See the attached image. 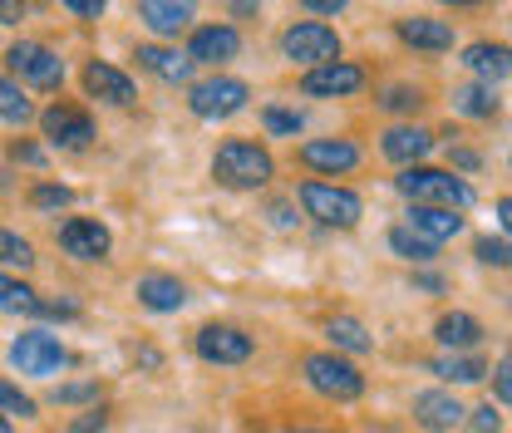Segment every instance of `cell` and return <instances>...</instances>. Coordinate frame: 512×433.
Returning a JSON list of instances; mask_svg holds the SVG:
<instances>
[{
    "label": "cell",
    "instance_id": "cell-15",
    "mask_svg": "<svg viewBox=\"0 0 512 433\" xmlns=\"http://www.w3.org/2000/svg\"><path fill=\"white\" fill-rule=\"evenodd\" d=\"M380 153L389 163H399V168H419V163L434 153V133L419 124H394V128H384Z\"/></svg>",
    "mask_w": 512,
    "mask_h": 433
},
{
    "label": "cell",
    "instance_id": "cell-42",
    "mask_svg": "<svg viewBox=\"0 0 512 433\" xmlns=\"http://www.w3.org/2000/svg\"><path fill=\"white\" fill-rule=\"evenodd\" d=\"M64 10H69V15H84V20H94V15H104V0H64Z\"/></svg>",
    "mask_w": 512,
    "mask_h": 433
},
{
    "label": "cell",
    "instance_id": "cell-1",
    "mask_svg": "<svg viewBox=\"0 0 512 433\" xmlns=\"http://www.w3.org/2000/svg\"><path fill=\"white\" fill-rule=\"evenodd\" d=\"M394 187L409 197V207H444V212H468L473 207V183L458 178L453 168H399Z\"/></svg>",
    "mask_w": 512,
    "mask_h": 433
},
{
    "label": "cell",
    "instance_id": "cell-2",
    "mask_svg": "<svg viewBox=\"0 0 512 433\" xmlns=\"http://www.w3.org/2000/svg\"><path fill=\"white\" fill-rule=\"evenodd\" d=\"M212 178L222 187H237V192H252V187H266L276 178V163L271 153L252 143V138H227L217 153H212Z\"/></svg>",
    "mask_w": 512,
    "mask_h": 433
},
{
    "label": "cell",
    "instance_id": "cell-40",
    "mask_svg": "<svg viewBox=\"0 0 512 433\" xmlns=\"http://www.w3.org/2000/svg\"><path fill=\"white\" fill-rule=\"evenodd\" d=\"M104 424H109V414H104V409H89L84 419L69 424V433H104Z\"/></svg>",
    "mask_w": 512,
    "mask_h": 433
},
{
    "label": "cell",
    "instance_id": "cell-37",
    "mask_svg": "<svg viewBox=\"0 0 512 433\" xmlns=\"http://www.w3.org/2000/svg\"><path fill=\"white\" fill-rule=\"evenodd\" d=\"M488 374H493V394H498L503 404H512V355H503L498 370H488Z\"/></svg>",
    "mask_w": 512,
    "mask_h": 433
},
{
    "label": "cell",
    "instance_id": "cell-29",
    "mask_svg": "<svg viewBox=\"0 0 512 433\" xmlns=\"http://www.w3.org/2000/svg\"><path fill=\"white\" fill-rule=\"evenodd\" d=\"M389 247L399 251V256H404V261H414V266H429V261H434V242H424V237H414V232H409V227H389Z\"/></svg>",
    "mask_w": 512,
    "mask_h": 433
},
{
    "label": "cell",
    "instance_id": "cell-49",
    "mask_svg": "<svg viewBox=\"0 0 512 433\" xmlns=\"http://www.w3.org/2000/svg\"><path fill=\"white\" fill-rule=\"evenodd\" d=\"M0 433H15V429H10V419H5V414H0Z\"/></svg>",
    "mask_w": 512,
    "mask_h": 433
},
{
    "label": "cell",
    "instance_id": "cell-45",
    "mask_svg": "<svg viewBox=\"0 0 512 433\" xmlns=\"http://www.w3.org/2000/svg\"><path fill=\"white\" fill-rule=\"evenodd\" d=\"M15 286H20V281H10V276L0 271V310H10V301H15Z\"/></svg>",
    "mask_w": 512,
    "mask_h": 433
},
{
    "label": "cell",
    "instance_id": "cell-11",
    "mask_svg": "<svg viewBox=\"0 0 512 433\" xmlns=\"http://www.w3.org/2000/svg\"><path fill=\"white\" fill-rule=\"evenodd\" d=\"M360 89H365V69L350 60L320 64V69L301 74V94H311V99H345V94H360Z\"/></svg>",
    "mask_w": 512,
    "mask_h": 433
},
{
    "label": "cell",
    "instance_id": "cell-9",
    "mask_svg": "<svg viewBox=\"0 0 512 433\" xmlns=\"http://www.w3.org/2000/svg\"><path fill=\"white\" fill-rule=\"evenodd\" d=\"M192 350H197L207 365H242V360H252V335H247L242 325L212 320V325H202V330L192 335Z\"/></svg>",
    "mask_w": 512,
    "mask_h": 433
},
{
    "label": "cell",
    "instance_id": "cell-10",
    "mask_svg": "<svg viewBox=\"0 0 512 433\" xmlns=\"http://www.w3.org/2000/svg\"><path fill=\"white\" fill-rule=\"evenodd\" d=\"M40 128H45V138L55 148H69V153H84L94 143V119L84 109H74V104H50L40 114Z\"/></svg>",
    "mask_w": 512,
    "mask_h": 433
},
{
    "label": "cell",
    "instance_id": "cell-27",
    "mask_svg": "<svg viewBox=\"0 0 512 433\" xmlns=\"http://www.w3.org/2000/svg\"><path fill=\"white\" fill-rule=\"evenodd\" d=\"M429 374H439L444 384H483L488 379V365L478 360V355H439Z\"/></svg>",
    "mask_w": 512,
    "mask_h": 433
},
{
    "label": "cell",
    "instance_id": "cell-33",
    "mask_svg": "<svg viewBox=\"0 0 512 433\" xmlns=\"http://www.w3.org/2000/svg\"><path fill=\"white\" fill-rule=\"evenodd\" d=\"M30 202H35L40 212H55V207H69V202H74V192H69L64 183H40L35 192H30Z\"/></svg>",
    "mask_w": 512,
    "mask_h": 433
},
{
    "label": "cell",
    "instance_id": "cell-8",
    "mask_svg": "<svg viewBox=\"0 0 512 433\" xmlns=\"http://www.w3.org/2000/svg\"><path fill=\"white\" fill-rule=\"evenodd\" d=\"M10 365L20 374H30V379H50V374H60L69 365V350L60 345V335H50V330H25L10 345Z\"/></svg>",
    "mask_w": 512,
    "mask_h": 433
},
{
    "label": "cell",
    "instance_id": "cell-26",
    "mask_svg": "<svg viewBox=\"0 0 512 433\" xmlns=\"http://www.w3.org/2000/svg\"><path fill=\"white\" fill-rule=\"evenodd\" d=\"M453 109H458L463 119H493V114L503 109V99H498V89H488V84H463V89H453Z\"/></svg>",
    "mask_w": 512,
    "mask_h": 433
},
{
    "label": "cell",
    "instance_id": "cell-31",
    "mask_svg": "<svg viewBox=\"0 0 512 433\" xmlns=\"http://www.w3.org/2000/svg\"><path fill=\"white\" fill-rule=\"evenodd\" d=\"M0 414H5V419H10V414H20V419H35V399H30L20 384L0 379Z\"/></svg>",
    "mask_w": 512,
    "mask_h": 433
},
{
    "label": "cell",
    "instance_id": "cell-22",
    "mask_svg": "<svg viewBox=\"0 0 512 433\" xmlns=\"http://www.w3.org/2000/svg\"><path fill=\"white\" fill-rule=\"evenodd\" d=\"M414 237H424V242H453L458 232H463V217L458 212H444V207H409V222H404Z\"/></svg>",
    "mask_w": 512,
    "mask_h": 433
},
{
    "label": "cell",
    "instance_id": "cell-25",
    "mask_svg": "<svg viewBox=\"0 0 512 433\" xmlns=\"http://www.w3.org/2000/svg\"><path fill=\"white\" fill-rule=\"evenodd\" d=\"M325 335H330L335 355H370V350H375V335H370L355 315H335V320L325 325Z\"/></svg>",
    "mask_w": 512,
    "mask_h": 433
},
{
    "label": "cell",
    "instance_id": "cell-3",
    "mask_svg": "<svg viewBox=\"0 0 512 433\" xmlns=\"http://www.w3.org/2000/svg\"><path fill=\"white\" fill-rule=\"evenodd\" d=\"M301 207H306V217H316L320 227H340V232H350L360 217H365V202H360V192H350V187H335V183H301Z\"/></svg>",
    "mask_w": 512,
    "mask_h": 433
},
{
    "label": "cell",
    "instance_id": "cell-30",
    "mask_svg": "<svg viewBox=\"0 0 512 433\" xmlns=\"http://www.w3.org/2000/svg\"><path fill=\"white\" fill-rule=\"evenodd\" d=\"M0 266H20V271H30V266H35V247H30L20 232H5V227H0Z\"/></svg>",
    "mask_w": 512,
    "mask_h": 433
},
{
    "label": "cell",
    "instance_id": "cell-18",
    "mask_svg": "<svg viewBox=\"0 0 512 433\" xmlns=\"http://www.w3.org/2000/svg\"><path fill=\"white\" fill-rule=\"evenodd\" d=\"M463 64H468V74H478V84H503L512 79V45H498V40H473V45H463Z\"/></svg>",
    "mask_w": 512,
    "mask_h": 433
},
{
    "label": "cell",
    "instance_id": "cell-20",
    "mask_svg": "<svg viewBox=\"0 0 512 433\" xmlns=\"http://www.w3.org/2000/svg\"><path fill=\"white\" fill-rule=\"evenodd\" d=\"M84 89L104 104H133V79H128L119 64H104V60H89L84 64Z\"/></svg>",
    "mask_w": 512,
    "mask_h": 433
},
{
    "label": "cell",
    "instance_id": "cell-21",
    "mask_svg": "<svg viewBox=\"0 0 512 433\" xmlns=\"http://www.w3.org/2000/svg\"><path fill=\"white\" fill-rule=\"evenodd\" d=\"M434 340L444 345V355H463V350H473L478 340H483V325H478V315H468V310H448L434 320Z\"/></svg>",
    "mask_w": 512,
    "mask_h": 433
},
{
    "label": "cell",
    "instance_id": "cell-32",
    "mask_svg": "<svg viewBox=\"0 0 512 433\" xmlns=\"http://www.w3.org/2000/svg\"><path fill=\"white\" fill-rule=\"evenodd\" d=\"M478 261L483 266H498V271H508L512 266V242H503V237H478Z\"/></svg>",
    "mask_w": 512,
    "mask_h": 433
},
{
    "label": "cell",
    "instance_id": "cell-12",
    "mask_svg": "<svg viewBox=\"0 0 512 433\" xmlns=\"http://www.w3.org/2000/svg\"><path fill=\"white\" fill-rule=\"evenodd\" d=\"M414 424L429 433H458L468 424V409L458 404L453 389H424V394H414Z\"/></svg>",
    "mask_w": 512,
    "mask_h": 433
},
{
    "label": "cell",
    "instance_id": "cell-14",
    "mask_svg": "<svg viewBox=\"0 0 512 433\" xmlns=\"http://www.w3.org/2000/svg\"><path fill=\"white\" fill-rule=\"evenodd\" d=\"M242 55V35L232 25H197L188 40V64H227Z\"/></svg>",
    "mask_w": 512,
    "mask_h": 433
},
{
    "label": "cell",
    "instance_id": "cell-24",
    "mask_svg": "<svg viewBox=\"0 0 512 433\" xmlns=\"http://www.w3.org/2000/svg\"><path fill=\"white\" fill-rule=\"evenodd\" d=\"M133 60L143 64L153 79H163V84H188V79H192L188 55H178V50H163V45H138V55H133Z\"/></svg>",
    "mask_w": 512,
    "mask_h": 433
},
{
    "label": "cell",
    "instance_id": "cell-4",
    "mask_svg": "<svg viewBox=\"0 0 512 433\" xmlns=\"http://www.w3.org/2000/svg\"><path fill=\"white\" fill-rule=\"evenodd\" d=\"M306 379H311V389L325 394V399H335V404H350V399H360L365 394V374L355 360H345V355H335V350H316V355H306Z\"/></svg>",
    "mask_w": 512,
    "mask_h": 433
},
{
    "label": "cell",
    "instance_id": "cell-23",
    "mask_svg": "<svg viewBox=\"0 0 512 433\" xmlns=\"http://www.w3.org/2000/svg\"><path fill=\"white\" fill-rule=\"evenodd\" d=\"M138 20H143L153 35H183L192 25V5L188 0H143V5H138Z\"/></svg>",
    "mask_w": 512,
    "mask_h": 433
},
{
    "label": "cell",
    "instance_id": "cell-17",
    "mask_svg": "<svg viewBox=\"0 0 512 433\" xmlns=\"http://www.w3.org/2000/svg\"><path fill=\"white\" fill-rule=\"evenodd\" d=\"M394 35H399L409 50H424V55L453 50V25L439 20V15H404V20L394 25Z\"/></svg>",
    "mask_w": 512,
    "mask_h": 433
},
{
    "label": "cell",
    "instance_id": "cell-7",
    "mask_svg": "<svg viewBox=\"0 0 512 433\" xmlns=\"http://www.w3.org/2000/svg\"><path fill=\"white\" fill-rule=\"evenodd\" d=\"M5 64H10L15 84H35V89H60L64 84V60L40 40H15L5 50Z\"/></svg>",
    "mask_w": 512,
    "mask_h": 433
},
{
    "label": "cell",
    "instance_id": "cell-36",
    "mask_svg": "<svg viewBox=\"0 0 512 433\" xmlns=\"http://www.w3.org/2000/svg\"><path fill=\"white\" fill-rule=\"evenodd\" d=\"M468 424L478 433H503V414H498V404H478V409H468Z\"/></svg>",
    "mask_w": 512,
    "mask_h": 433
},
{
    "label": "cell",
    "instance_id": "cell-48",
    "mask_svg": "<svg viewBox=\"0 0 512 433\" xmlns=\"http://www.w3.org/2000/svg\"><path fill=\"white\" fill-rule=\"evenodd\" d=\"M138 365H148V370H158V365H163V355H158V350H148V345H143V350H138Z\"/></svg>",
    "mask_w": 512,
    "mask_h": 433
},
{
    "label": "cell",
    "instance_id": "cell-19",
    "mask_svg": "<svg viewBox=\"0 0 512 433\" xmlns=\"http://www.w3.org/2000/svg\"><path fill=\"white\" fill-rule=\"evenodd\" d=\"M133 296H138V306L153 310V315H173V310L188 306V286L178 276H168V271H148Z\"/></svg>",
    "mask_w": 512,
    "mask_h": 433
},
{
    "label": "cell",
    "instance_id": "cell-34",
    "mask_svg": "<svg viewBox=\"0 0 512 433\" xmlns=\"http://www.w3.org/2000/svg\"><path fill=\"white\" fill-rule=\"evenodd\" d=\"M261 124H266V133H286V138H291V133H301V128H306V119H301L296 109H266V114H261Z\"/></svg>",
    "mask_w": 512,
    "mask_h": 433
},
{
    "label": "cell",
    "instance_id": "cell-47",
    "mask_svg": "<svg viewBox=\"0 0 512 433\" xmlns=\"http://www.w3.org/2000/svg\"><path fill=\"white\" fill-rule=\"evenodd\" d=\"M414 286H419V291H444V281H439V276H429V271H424V276H414Z\"/></svg>",
    "mask_w": 512,
    "mask_h": 433
},
{
    "label": "cell",
    "instance_id": "cell-13",
    "mask_svg": "<svg viewBox=\"0 0 512 433\" xmlns=\"http://www.w3.org/2000/svg\"><path fill=\"white\" fill-rule=\"evenodd\" d=\"M60 247L74 256V261H104L109 247H114V237H109V227L99 222V217H69L60 227Z\"/></svg>",
    "mask_w": 512,
    "mask_h": 433
},
{
    "label": "cell",
    "instance_id": "cell-28",
    "mask_svg": "<svg viewBox=\"0 0 512 433\" xmlns=\"http://www.w3.org/2000/svg\"><path fill=\"white\" fill-rule=\"evenodd\" d=\"M0 119L15 124V128H25L30 119H35V104H30L25 89H20L15 79H5V74H0Z\"/></svg>",
    "mask_w": 512,
    "mask_h": 433
},
{
    "label": "cell",
    "instance_id": "cell-39",
    "mask_svg": "<svg viewBox=\"0 0 512 433\" xmlns=\"http://www.w3.org/2000/svg\"><path fill=\"white\" fill-rule=\"evenodd\" d=\"M10 158L25 163V168H40V163H45V148H35V143H10Z\"/></svg>",
    "mask_w": 512,
    "mask_h": 433
},
{
    "label": "cell",
    "instance_id": "cell-43",
    "mask_svg": "<svg viewBox=\"0 0 512 433\" xmlns=\"http://www.w3.org/2000/svg\"><path fill=\"white\" fill-rule=\"evenodd\" d=\"M15 20H25V5H15V0H0V25H15Z\"/></svg>",
    "mask_w": 512,
    "mask_h": 433
},
{
    "label": "cell",
    "instance_id": "cell-46",
    "mask_svg": "<svg viewBox=\"0 0 512 433\" xmlns=\"http://www.w3.org/2000/svg\"><path fill=\"white\" fill-rule=\"evenodd\" d=\"M498 222H503V232L512 237V197H498Z\"/></svg>",
    "mask_w": 512,
    "mask_h": 433
},
{
    "label": "cell",
    "instance_id": "cell-41",
    "mask_svg": "<svg viewBox=\"0 0 512 433\" xmlns=\"http://www.w3.org/2000/svg\"><path fill=\"white\" fill-rule=\"evenodd\" d=\"M448 158H453V168H463V173H478V168H483V153H473V148H453Z\"/></svg>",
    "mask_w": 512,
    "mask_h": 433
},
{
    "label": "cell",
    "instance_id": "cell-5",
    "mask_svg": "<svg viewBox=\"0 0 512 433\" xmlns=\"http://www.w3.org/2000/svg\"><path fill=\"white\" fill-rule=\"evenodd\" d=\"M247 99H252V89H247L242 79H232V74H207V79H197L188 89V109L197 119H207V124L242 114Z\"/></svg>",
    "mask_w": 512,
    "mask_h": 433
},
{
    "label": "cell",
    "instance_id": "cell-50",
    "mask_svg": "<svg viewBox=\"0 0 512 433\" xmlns=\"http://www.w3.org/2000/svg\"><path fill=\"white\" fill-rule=\"evenodd\" d=\"M291 433H330V429H291Z\"/></svg>",
    "mask_w": 512,
    "mask_h": 433
},
{
    "label": "cell",
    "instance_id": "cell-44",
    "mask_svg": "<svg viewBox=\"0 0 512 433\" xmlns=\"http://www.w3.org/2000/svg\"><path fill=\"white\" fill-rule=\"evenodd\" d=\"M306 10H316V15H340L345 0H306Z\"/></svg>",
    "mask_w": 512,
    "mask_h": 433
},
{
    "label": "cell",
    "instance_id": "cell-6",
    "mask_svg": "<svg viewBox=\"0 0 512 433\" xmlns=\"http://www.w3.org/2000/svg\"><path fill=\"white\" fill-rule=\"evenodd\" d=\"M281 55L306 69H320V64L340 60V35L325 25V20H296L286 35H281Z\"/></svg>",
    "mask_w": 512,
    "mask_h": 433
},
{
    "label": "cell",
    "instance_id": "cell-16",
    "mask_svg": "<svg viewBox=\"0 0 512 433\" xmlns=\"http://www.w3.org/2000/svg\"><path fill=\"white\" fill-rule=\"evenodd\" d=\"M301 163H306L311 173L335 178V173L360 168V148H355L350 138H311V143H301Z\"/></svg>",
    "mask_w": 512,
    "mask_h": 433
},
{
    "label": "cell",
    "instance_id": "cell-38",
    "mask_svg": "<svg viewBox=\"0 0 512 433\" xmlns=\"http://www.w3.org/2000/svg\"><path fill=\"white\" fill-rule=\"evenodd\" d=\"M380 104H384V109H419V104H424V94H419V89H404V84H399V89H389V94H384Z\"/></svg>",
    "mask_w": 512,
    "mask_h": 433
},
{
    "label": "cell",
    "instance_id": "cell-35",
    "mask_svg": "<svg viewBox=\"0 0 512 433\" xmlns=\"http://www.w3.org/2000/svg\"><path fill=\"white\" fill-rule=\"evenodd\" d=\"M50 399H55V404H94V399H99V384H60Z\"/></svg>",
    "mask_w": 512,
    "mask_h": 433
}]
</instances>
